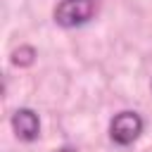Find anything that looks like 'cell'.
<instances>
[{"mask_svg":"<svg viewBox=\"0 0 152 152\" xmlns=\"http://www.w3.org/2000/svg\"><path fill=\"white\" fill-rule=\"evenodd\" d=\"M97 12V0H59L55 7V24L62 28H78Z\"/></svg>","mask_w":152,"mask_h":152,"instance_id":"6da1fadb","label":"cell"},{"mask_svg":"<svg viewBox=\"0 0 152 152\" xmlns=\"http://www.w3.org/2000/svg\"><path fill=\"white\" fill-rule=\"evenodd\" d=\"M142 128H145L142 116H140L138 112L124 109V112H119V114L109 121V138H112L114 145L128 147V145H133V142L140 138Z\"/></svg>","mask_w":152,"mask_h":152,"instance_id":"7a4b0ae2","label":"cell"},{"mask_svg":"<svg viewBox=\"0 0 152 152\" xmlns=\"http://www.w3.org/2000/svg\"><path fill=\"white\" fill-rule=\"evenodd\" d=\"M12 128H14V133H17L19 140L33 142L40 135V119H38V114L33 109L21 107V109H17L12 114Z\"/></svg>","mask_w":152,"mask_h":152,"instance_id":"3957f363","label":"cell"},{"mask_svg":"<svg viewBox=\"0 0 152 152\" xmlns=\"http://www.w3.org/2000/svg\"><path fill=\"white\" fill-rule=\"evenodd\" d=\"M33 57H36V52H33V48H21V50H17L14 52V57H12V62L14 64H31L33 62Z\"/></svg>","mask_w":152,"mask_h":152,"instance_id":"277c9868","label":"cell"},{"mask_svg":"<svg viewBox=\"0 0 152 152\" xmlns=\"http://www.w3.org/2000/svg\"><path fill=\"white\" fill-rule=\"evenodd\" d=\"M55 152H76L74 147H59V150H55Z\"/></svg>","mask_w":152,"mask_h":152,"instance_id":"5b68a950","label":"cell"}]
</instances>
